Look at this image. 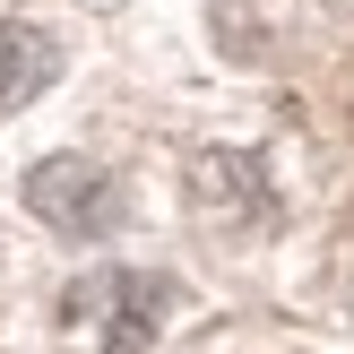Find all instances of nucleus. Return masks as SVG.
Listing matches in <instances>:
<instances>
[{
  "mask_svg": "<svg viewBox=\"0 0 354 354\" xmlns=\"http://www.w3.org/2000/svg\"><path fill=\"white\" fill-rule=\"evenodd\" d=\"M173 311V286L147 268H86L61 294V337L78 354H147Z\"/></svg>",
  "mask_w": 354,
  "mask_h": 354,
  "instance_id": "f257e3e1",
  "label": "nucleus"
},
{
  "mask_svg": "<svg viewBox=\"0 0 354 354\" xmlns=\"http://www.w3.org/2000/svg\"><path fill=\"white\" fill-rule=\"evenodd\" d=\"M26 207L52 225V234L95 242V234L121 225V182L104 165H86V156H44V165L26 173Z\"/></svg>",
  "mask_w": 354,
  "mask_h": 354,
  "instance_id": "f03ea898",
  "label": "nucleus"
},
{
  "mask_svg": "<svg viewBox=\"0 0 354 354\" xmlns=\"http://www.w3.org/2000/svg\"><path fill=\"white\" fill-rule=\"evenodd\" d=\"M190 199H199L207 216H225V225H259V216H268V173H259L251 156L207 147L199 165H190Z\"/></svg>",
  "mask_w": 354,
  "mask_h": 354,
  "instance_id": "7ed1b4c3",
  "label": "nucleus"
},
{
  "mask_svg": "<svg viewBox=\"0 0 354 354\" xmlns=\"http://www.w3.org/2000/svg\"><path fill=\"white\" fill-rule=\"evenodd\" d=\"M52 78H61V44L44 26H0V113L35 104Z\"/></svg>",
  "mask_w": 354,
  "mask_h": 354,
  "instance_id": "20e7f679",
  "label": "nucleus"
}]
</instances>
